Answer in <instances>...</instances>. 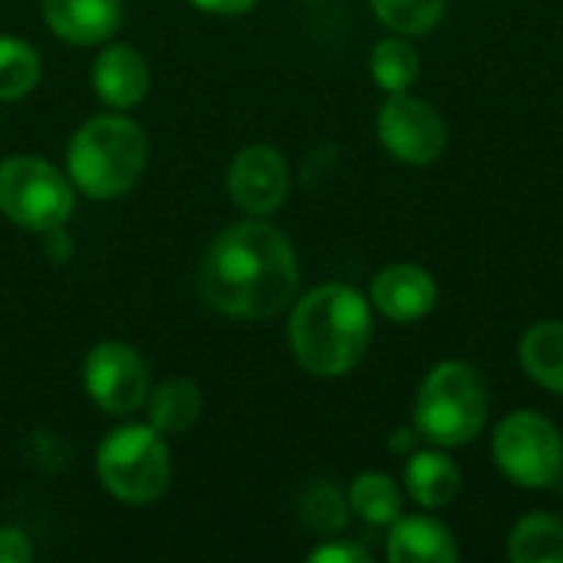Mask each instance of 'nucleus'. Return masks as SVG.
Instances as JSON below:
<instances>
[{
	"label": "nucleus",
	"mask_w": 563,
	"mask_h": 563,
	"mask_svg": "<svg viewBox=\"0 0 563 563\" xmlns=\"http://www.w3.org/2000/svg\"><path fill=\"white\" fill-rule=\"evenodd\" d=\"M300 284V267L290 241L264 224L241 221L221 231L198 264L201 300L238 320H267L280 313Z\"/></svg>",
	"instance_id": "nucleus-1"
},
{
	"label": "nucleus",
	"mask_w": 563,
	"mask_h": 563,
	"mask_svg": "<svg viewBox=\"0 0 563 563\" xmlns=\"http://www.w3.org/2000/svg\"><path fill=\"white\" fill-rule=\"evenodd\" d=\"M369 300L350 284L313 287L290 313V350L313 376L333 379L356 369L369 350Z\"/></svg>",
	"instance_id": "nucleus-2"
},
{
	"label": "nucleus",
	"mask_w": 563,
	"mask_h": 563,
	"mask_svg": "<svg viewBox=\"0 0 563 563\" xmlns=\"http://www.w3.org/2000/svg\"><path fill=\"white\" fill-rule=\"evenodd\" d=\"M145 158H148V142L132 119L96 115L76 129L66 152V168H69V181L82 195L106 201L125 195L139 181Z\"/></svg>",
	"instance_id": "nucleus-3"
},
{
	"label": "nucleus",
	"mask_w": 563,
	"mask_h": 563,
	"mask_svg": "<svg viewBox=\"0 0 563 563\" xmlns=\"http://www.w3.org/2000/svg\"><path fill=\"white\" fill-rule=\"evenodd\" d=\"M488 383L462 360L432 366L416 396V432L439 449H459L482 435L488 422Z\"/></svg>",
	"instance_id": "nucleus-4"
},
{
	"label": "nucleus",
	"mask_w": 563,
	"mask_h": 563,
	"mask_svg": "<svg viewBox=\"0 0 563 563\" xmlns=\"http://www.w3.org/2000/svg\"><path fill=\"white\" fill-rule=\"evenodd\" d=\"M96 475L102 488L125 505H148L172 482L168 445L152 426H119L96 449Z\"/></svg>",
	"instance_id": "nucleus-5"
},
{
	"label": "nucleus",
	"mask_w": 563,
	"mask_h": 563,
	"mask_svg": "<svg viewBox=\"0 0 563 563\" xmlns=\"http://www.w3.org/2000/svg\"><path fill=\"white\" fill-rule=\"evenodd\" d=\"M76 185L43 158L13 155L0 162V211L26 231H53L69 221Z\"/></svg>",
	"instance_id": "nucleus-6"
},
{
	"label": "nucleus",
	"mask_w": 563,
	"mask_h": 563,
	"mask_svg": "<svg viewBox=\"0 0 563 563\" xmlns=\"http://www.w3.org/2000/svg\"><path fill=\"white\" fill-rule=\"evenodd\" d=\"M501 475L521 488L544 492L563 478V439L558 426L538 412H511L492 439Z\"/></svg>",
	"instance_id": "nucleus-7"
},
{
	"label": "nucleus",
	"mask_w": 563,
	"mask_h": 563,
	"mask_svg": "<svg viewBox=\"0 0 563 563\" xmlns=\"http://www.w3.org/2000/svg\"><path fill=\"white\" fill-rule=\"evenodd\" d=\"M376 135L383 148L406 165H432L449 145V129L439 109L409 92H389L376 115Z\"/></svg>",
	"instance_id": "nucleus-8"
},
{
	"label": "nucleus",
	"mask_w": 563,
	"mask_h": 563,
	"mask_svg": "<svg viewBox=\"0 0 563 563\" xmlns=\"http://www.w3.org/2000/svg\"><path fill=\"white\" fill-rule=\"evenodd\" d=\"M82 386L102 412L132 416L139 406H145L148 366L129 343L109 340V343H99L86 353Z\"/></svg>",
	"instance_id": "nucleus-9"
},
{
	"label": "nucleus",
	"mask_w": 563,
	"mask_h": 563,
	"mask_svg": "<svg viewBox=\"0 0 563 563\" xmlns=\"http://www.w3.org/2000/svg\"><path fill=\"white\" fill-rule=\"evenodd\" d=\"M228 191L241 211L254 218L274 214L290 191L287 158L271 145H247L244 152L234 155L228 168Z\"/></svg>",
	"instance_id": "nucleus-10"
},
{
	"label": "nucleus",
	"mask_w": 563,
	"mask_h": 563,
	"mask_svg": "<svg viewBox=\"0 0 563 563\" xmlns=\"http://www.w3.org/2000/svg\"><path fill=\"white\" fill-rule=\"evenodd\" d=\"M373 307L393 323H416L439 303V284L419 264H389L373 277Z\"/></svg>",
	"instance_id": "nucleus-11"
},
{
	"label": "nucleus",
	"mask_w": 563,
	"mask_h": 563,
	"mask_svg": "<svg viewBox=\"0 0 563 563\" xmlns=\"http://www.w3.org/2000/svg\"><path fill=\"white\" fill-rule=\"evenodd\" d=\"M46 26L76 46L109 40L122 23V0H43Z\"/></svg>",
	"instance_id": "nucleus-12"
},
{
	"label": "nucleus",
	"mask_w": 563,
	"mask_h": 563,
	"mask_svg": "<svg viewBox=\"0 0 563 563\" xmlns=\"http://www.w3.org/2000/svg\"><path fill=\"white\" fill-rule=\"evenodd\" d=\"M148 86H152V73L139 49L115 43L99 53V59L92 66V89L106 106L132 109L145 99Z\"/></svg>",
	"instance_id": "nucleus-13"
},
{
	"label": "nucleus",
	"mask_w": 563,
	"mask_h": 563,
	"mask_svg": "<svg viewBox=\"0 0 563 563\" xmlns=\"http://www.w3.org/2000/svg\"><path fill=\"white\" fill-rule=\"evenodd\" d=\"M386 554L393 563H452L459 561V544L442 521L429 515H399Z\"/></svg>",
	"instance_id": "nucleus-14"
},
{
	"label": "nucleus",
	"mask_w": 563,
	"mask_h": 563,
	"mask_svg": "<svg viewBox=\"0 0 563 563\" xmlns=\"http://www.w3.org/2000/svg\"><path fill=\"white\" fill-rule=\"evenodd\" d=\"M402 485H406V495L419 508L435 511V508H449L455 501V495L462 488V472L442 452H416L406 462Z\"/></svg>",
	"instance_id": "nucleus-15"
},
{
	"label": "nucleus",
	"mask_w": 563,
	"mask_h": 563,
	"mask_svg": "<svg viewBox=\"0 0 563 563\" xmlns=\"http://www.w3.org/2000/svg\"><path fill=\"white\" fill-rule=\"evenodd\" d=\"M148 426L168 435L188 432L201 416V389L185 376H168L145 396Z\"/></svg>",
	"instance_id": "nucleus-16"
},
{
	"label": "nucleus",
	"mask_w": 563,
	"mask_h": 563,
	"mask_svg": "<svg viewBox=\"0 0 563 563\" xmlns=\"http://www.w3.org/2000/svg\"><path fill=\"white\" fill-rule=\"evenodd\" d=\"M521 366L541 389L563 396V320L534 323L521 336Z\"/></svg>",
	"instance_id": "nucleus-17"
},
{
	"label": "nucleus",
	"mask_w": 563,
	"mask_h": 563,
	"mask_svg": "<svg viewBox=\"0 0 563 563\" xmlns=\"http://www.w3.org/2000/svg\"><path fill=\"white\" fill-rule=\"evenodd\" d=\"M508 558L515 563H563V518L528 515L508 534Z\"/></svg>",
	"instance_id": "nucleus-18"
},
{
	"label": "nucleus",
	"mask_w": 563,
	"mask_h": 563,
	"mask_svg": "<svg viewBox=\"0 0 563 563\" xmlns=\"http://www.w3.org/2000/svg\"><path fill=\"white\" fill-rule=\"evenodd\" d=\"M350 511H356L369 525H393L402 515V492L383 472H363L353 478L346 492Z\"/></svg>",
	"instance_id": "nucleus-19"
},
{
	"label": "nucleus",
	"mask_w": 563,
	"mask_h": 563,
	"mask_svg": "<svg viewBox=\"0 0 563 563\" xmlns=\"http://www.w3.org/2000/svg\"><path fill=\"white\" fill-rule=\"evenodd\" d=\"M369 73L379 89L386 92H409V86L419 79V53L406 36H386L373 46Z\"/></svg>",
	"instance_id": "nucleus-20"
},
{
	"label": "nucleus",
	"mask_w": 563,
	"mask_h": 563,
	"mask_svg": "<svg viewBox=\"0 0 563 563\" xmlns=\"http://www.w3.org/2000/svg\"><path fill=\"white\" fill-rule=\"evenodd\" d=\"M40 82V56L16 36H0V102L23 99Z\"/></svg>",
	"instance_id": "nucleus-21"
},
{
	"label": "nucleus",
	"mask_w": 563,
	"mask_h": 563,
	"mask_svg": "<svg viewBox=\"0 0 563 563\" xmlns=\"http://www.w3.org/2000/svg\"><path fill=\"white\" fill-rule=\"evenodd\" d=\"M376 20L399 36H422L442 16L449 0H369Z\"/></svg>",
	"instance_id": "nucleus-22"
},
{
	"label": "nucleus",
	"mask_w": 563,
	"mask_h": 563,
	"mask_svg": "<svg viewBox=\"0 0 563 563\" xmlns=\"http://www.w3.org/2000/svg\"><path fill=\"white\" fill-rule=\"evenodd\" d=\"M300 518L310 531L317 534H336L346 528L350 518V501L330 485V482H317L307 488V495L300 498Z\"/></svg>",
	"instance_id": "nucleus-23"
},
{
	"label": "nucleus",
	"mask_w": 563,
	"mask_h": 563,
	"mask_svg": "<svg viewBox=\"0 0 563 563\" xmlns=\"http://www.w3.org/2000/svg\"><path fill=\"white\" fill-rule=\"evenodd\" d=\"M33 561V544L26 538V531L3 525L0 528V563H26Z\"/></svg>",
	"instance_id": "nucleus-24"
},
{
	"label": "nucleus",
	"mask_w": 563,
	"mask_h": 563,
	"mask_svg": "<svg viewBox=\"0 0 563 563\" xmlns=\"http://www.w3.org/2000/svg\"><path fill=\"white\" fill-rule=\"evenodd\" d=\"M313 563H366L369 554L356 544H323L310 554Z\"/></svg>",
	"instance_id": "nucleus-25"
},
{
	"label": "nucleus",
	"mask_w": 563,
	"mask_h": 563,
	"mask_svg": "<svg viewBox=\"0 0 563 563\" xmlns=\"http://www.w3.org/2000/svg\"><path fill=\"white\" fill-rule=\"evenodd\" d=\"M198 10L205 13H221V16H238V13H247L257 0H191Z\"/></svg>",
	"instance_id": "nucleus-26"
}]
</instances>
